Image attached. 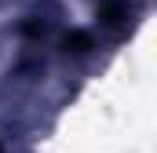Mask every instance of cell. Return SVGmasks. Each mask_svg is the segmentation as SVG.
<instances>
[{"label": "cell", "mask_w": 157, "mask_h": 153, "mask_svg": "<svg viewBox=\"0 0 157 153\" xmlns=\"http://www.w3.org/2000/svg\"><path fill=\"white\" fill-rule=\"evenodd\" d=\"M66 44H73V51H88V44H91V40H88V33H73Z\"/></svg>", "instance_id": "cell-1"}]
</instances>
